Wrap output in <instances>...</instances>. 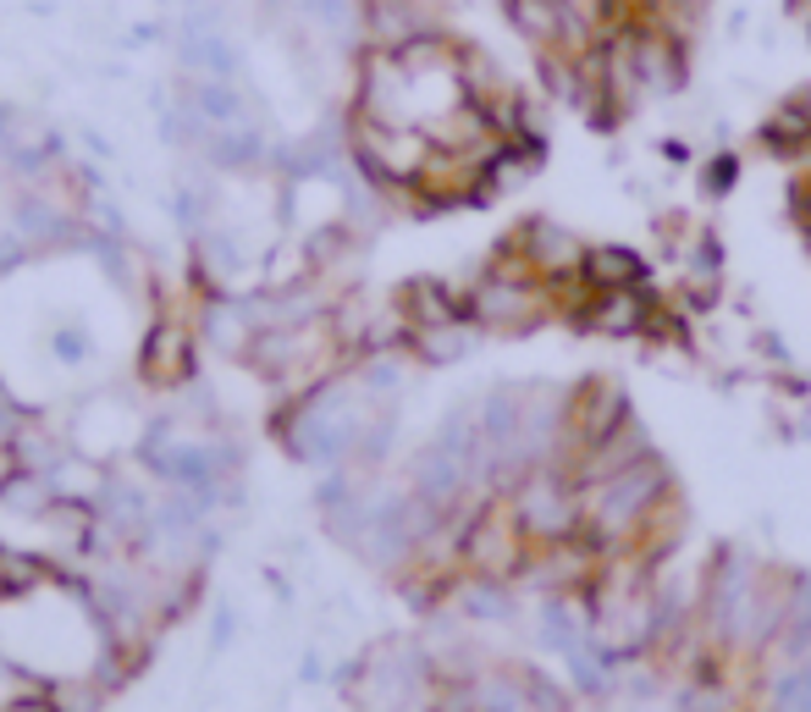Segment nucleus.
I'll return each instance as SVG.
<instances>
[{
  "mask_svg": "<svg viewBox=\"0 0 811 712\" xmlns=\"http://www.w3.org/2000/svg\"><path fill=\"white\" fill-rule=\"evenodd\" d=\"M508 249L530 265L541 282H574V277L585 271V254H591V243L574 238V232L558 227V221H524Z\"/></svg>",
  "mask_w": 811,
  "mask_h": 712,
  "instance_id": "obj_4",
  "label": "nucleus"
},
{
  "mask_svg": "<svg viewBox=\"0 0 811 712\" xmlns=\"http://www.w3.org/2000/svg\"><path fill=\"white\" fill-rule=\"evenodd\" d=\"M189 365H194L189 331L177 326V321L155 326V331H149V342H144V376H149V382H160V387H171V382H183V376H189Z\"/></svg>",
  "mask_w": 811,
  "mask_h": 712,
  "instance_id": "obj_5",
  "label": "nucleus"
},
{
  "mask_svg": "<svg viewBox=\"0 0 811 712\" xmlns=\"http://www.w3.org/2000/svg\"><path fill=\"white\" fill-rule=\"evenodd\" d=\"M784 106H789V111H795V117H800V128H806V133H811V83H806V88H795V95H789V100H784Z\"/></svg>",
  "mask_w": 811,
  "mask_h": 712,
  "instance_id": "obj_8",
  "label": "nucleus"
},
{
  "mask_svg": "<svg viewBox=\"0 0 811 712\" xmlns=\"http://www.w3.org/2000/svg\"><path fill=\"white\" fill-rule=\"evenodd\" d=\"M106 679H61V685H50V701L61 707V712H100L106 707Z\"/></svg>",
  "mask_w": 811,
  "mask_h": 712,
  "instance_id": "obj_7",
  "label": "nucleus"
},
{
  "mask_svg": "<svg viewBox=\"0 0 811 712\" xmlns=\"http://www.w3.org/2000/svg\"><path fill=\"white\" fill-rule=\"evenodd\" d=\"M580 282H585L591 293H602V288H636V282H641V260L629 254V249H618V243H602V249L585 254Z\"/></svg>",
  "mask_w": 811,
  "mask_h": 712,
  "instance_id": "obj_6",
  "label": "nucleus"
},
{
  "mask_svg": "<svg viewBox=\"0 0 811 712\" xmlns=\"http://www.w3.org/2000/svg\"><path fill=\"white\" fill-rule=\"evenodd\" d=\"M569 321H580L585 331H602V337H641V331H663V304L646 293V282L602 288V293H585V304Z\"/></svg>",
  "mask_w": 811,
  "mask_h": 712,
  "instance_id": "obj_3",
  "label": "nucleus"
},
{
  "mask_svg": "<svg viewBox=\"0 0 811 712\" xmlns=\"http://www.w3.org/2000/svg\"><path fill=\"white\" fill-rule=\"evenodd\" d=\"M503 497H508L519 530L530 536V547H558V542L580 536V486L564 464H535Z\"/></svg>",
  "mask_w": 811,
  "mask_h": 712,
  "instance_id": "obj_1",
  "label": "nucleus"
},
{
  "mask_svg": "<svg viewBox=\"0 0 811 712\" xmlns=\"http://www.w3.org/2000/svg\"><path fill=\"white\" fill-rule=\"evenodd\" d=\"M530 536L519 530L508 497H486L475 514H470V530H464V575H481V580H513L524 575L530 564Z\"/></svg>",
  "mask_w": 811,
  "mask_h": 712,
  "instance_id": "obj_2",
  "label": "nucleus"
}]
</instances>
